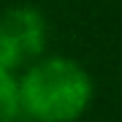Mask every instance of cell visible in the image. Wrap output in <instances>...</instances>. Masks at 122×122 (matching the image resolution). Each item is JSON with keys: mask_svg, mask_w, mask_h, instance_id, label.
Returning a JSON list of instances; mask_svg holds the SVG:
<instances>
[{"mask_svg": "<svg viewBox=\"0 0 122 122\" xmlns=\"http://www.w3.org/2000/svg\"><path fill=\"white\" fill-rule=\"evenodd\" d=\"M19 109L41 122H68L84 111L90 100V79L68 60H49L35 65L16 84Z\"/></svg>", "mask_w": 122, "mask_h": 122, "instance_id": "obj_1", "label": "cell"}, {"mask_svg": "<svg viewBox=\"0 0 122 122\" xmlns=\"http://www.w3.org/2000/svg\"><path fill=\"white\" fill-rule=\"evenodd\" d=\"M44 46V22L33 8H14L0 16V68L11 71Z\"/></svg>", "mask_w": 122, "mask_h": 122, "instance_id": "obj_2", "label": "cell"}, {"mask_svg": "<svg viewBox=\"0 0 122 122\" xmlns=\"http://www.w3.org/2000/svg\"><path fill=\"white\" fill-rule=\"evenodd\" d=\"M19 114V92L16 81L11 79L8 71L0 68V122H14Z\"/></svg>", "mask_w": 122, "mask_h": 122, "instance_id": "obj_3", "label": "cell"}]
</instances>
